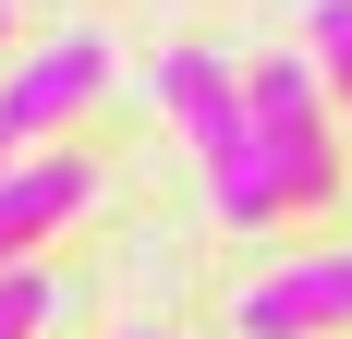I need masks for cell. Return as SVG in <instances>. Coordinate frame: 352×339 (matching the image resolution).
Segmentation results:
<instances>
[{
  "label": "cell",
  "mask_w": 352,
  "mask_h": 339,
  "mask_svg": "<svg viewBox=\"0 0 352 339\" xmlns=\"http://www.w3.org/2000/svg\"><path fill=\"white\" fill-rule=\"evenodd\" d=\"M158 97H170L182 145H195V170H207V194L231 231H267L280 206H267V170H255V121H243V73L219 61V49H170L158 61Z\"/></svg>",
  "instance_id": "1"
},
{
  "label": "cell",
  "mask_w": 352,
  "mask_h": 339,
  "mask_svg": "<svg viewBox=\"0 0 352 339\" xmlns=\"http://www.w3.org/2000/svg\"><path fill=\"white\" fill-rule=\"evenodd\" d=\"M243 121H255L267 206H328V194H340V121H328L316 61H255L243 73Z\"/></svg>",
  "instance_id": "2"
},
{
  "label": "cell",
  "mask_w": 352,
  "mask_h": 339,
  "mask_svg": "<svg viewBox=\"0 0 352 339\" xmlns=\"http://www.w3.org/2000/svg\"><path fill=\"white\" fill-rule=\"evenodd\" d=\"M98 85H109V36H98V25L49 36V49H36V61L0 85V134H12V145H25V134H49V121H73Z\"/></svg>",
  "instance_id": "3"
},
{
  "label": "cell",
  "mask_w": 352,
  "mask_h": 339,
  "mask_svg": "<svg viewBox=\"0 0 352 339\" xmlns=\"http://www.w3.org/2000/svg\"><path fill=\"white\" fill-rule=\"evenodd\" d=\"M328 327H352V242L243 291V339H328Z\"/></svg>",
  "instance_id": "4"
},
{
  "label": "cell",
  "mask_w": 352,
  "mask_h": 339,
  "mask_svg": "<svg viewBox=\"0 0 352 339\" xmlns=\"http://www.w3.org/2000/svg\"><path fill=\"white\" fill-rule=\"evenodd\" d=\"M85 194H98L85 158H12L0 170V267H25L61 218H85Z\"/></svg>",
  "instance_id": "5"
},
{
  "label": "cell",
  "mask_w": 352,
  "mask_h": 339,
  "mask_svg": "<svg viewBox=\"0 0 352 339\" xmlns=\"http://www.w3.org/2000/svg\"><path fill=\"white\" fill-rule=\"evenodd\" d=\"M304 61H316V85L352 109V0H316V49H304Z\"/></svg>",
  "instance_id": "6"
},
{
  "label": "cell",
  "mask_w": 352,
  "mask_h": 339,
  "mask_svg": "<svg viewBox=\"0 0 352 339\" xmlns=\"http://www.w3.org/2000/svg\"><path fill=\"white\" fill-rule=\"evenodd\" d=\"M49 327V279L36 267H0V339H36Z\"/></svg>",
  "instance_id": "7"
},
{
  "label": "cell",
  "mask_w": 352,
  "mask_h": 339,
  "mask_svg": "<svg viewBox=\"0 0 352 339\" xmlns=\"http://www.w3.org/2000/svg\"><path fill=\"white\" fill-rule=\"evenodd\" d=\"M122 339H170V327H122Z\"/></svg>",
  "instance_id": "8"
},
{
  "label": "cell",
  "mask_w": 352,
  "mask_h": 339,
  "mask_svg": "<svg viewBox=\"0 0 352 339\" xmlns=\"http://www.w3.org/2000/svg\"><path fill=\"white\" fill-rule=\"evenodd\" d=\"M0 36H12V0H0Z\"/></svg>",
  "instance_id": "9"
},
{
  "label": "cell",
  "mask_w": 352,
  "mask_h": 339,
  "mask_svg": "<svg viewBox=\"0 0 352 339\" xmlns=\"http://www.w3.org/2000/svg\"><path fill=\"white\" fill-rule=\"evenodd\" d=\"M0 170H12V134H0Z\"/></svg>",
  "instance_id": "10"
}]
</instances>
